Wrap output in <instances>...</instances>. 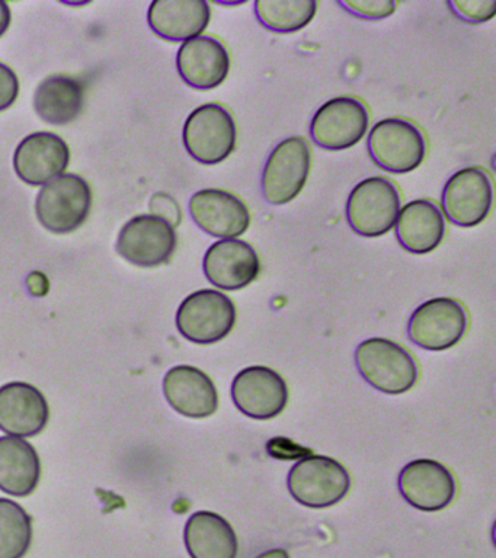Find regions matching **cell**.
Listing matches in <instances>:
<instances>
[{
  "label": "cell",
  "mask_w": 496,
  "mask_h": 558,
  "mask_svg": "<svg viewBox=\"0 0 496 558\" xmlns=\"http://www.w3.org/2000/svg\"><path fill=\"white\" fill-rule=\"evenodd\" d=\"M355 364L364 381L385 395H403L418 381L415 360L390 339L372 338L361 342L355 351Z\"/></svg>",
  "instance_id": "6da1fadb"
},
{
  "label": "cell",
  "mask_w": 496,
  "mask_h": 558,
  "mask_svg": "<svg viewBox=\"0 0 496 558\" xmlns=\"http://www.w3.org/2000/svg\"><path fill=\"white\" fill-rule=\"evenodd\" d=\"M367 150L374 165L387 173H411L426 155L424 133L413 122L391 117L376 122L370 130Z\"/></svg>",
  "instance_id": "7a4b0ae2"
},
{
  "label": "cell",
  "mask_w": 496,
  "mask_h": 558,
  "mask_svg": "<svg viewBox=\"0 0 496 558\" xmlns=\"http://www.w3.org/2000/svg\"><path fill=\"white\" fill-rule=\"evenodd\" d=\"M400 194L390 179L372 177L356 183L348 195L346 217L351 230L363 238H380L396 225Z\"/></svg>",
  "instance_id": "3957f363"
},
{
  "label": "cell",
  "mask_w": 496,
  "mask_h": 558,
  "mask_svg": "<svg viewBox=\"0 0 496 558\" xmlns=\"http://www.w3.org/2000/svg\"><path fill=\"white\" fill-rule=\"evenodd\" d=\"M238 131L232 113L219 104H204L186 118L182 130L185 150L198 163L215 166L232 155Z\"/></svg>",
  "instance_id": "277c9868"
},
{
  "label": "cell",
  "mask_w": 496,
  "mask_h": 558,
  "mask_svg": "<svg viewBox=\"0 0 496 558\" xmlns=\"http://www.w3.org/2000/svg\"><path fill=\"white\" fill-rule=\"evenodd\" d=\"M287 486L300 505L324 509L339 504L348 495L351 477L346 466L334 458L311 456L291 466Z\"/></svg>",
  "instance_id": "5b68a950"
},
{
  "label": "cell",
  "mask_w": 496,
  "mask_h": 558,
  "mask_svg": "<svg viewBox=\"0 0 496 558\" xmlns=\"http://www.w3.org/2000/svg\"><path fill=\"white\" fill-rule=\"evenodd\" d=\"M93 207L89 183L77 174H62L38 192L36 214L46 230L55 234L72 233L80 229Z\"/></svg>",
  "instance_id": "8992f818"
},
{
  "label": "cell",
  "mask_w": 496,
  "mask_h": 558,
  "mask_svg": "<svg viewBox=\"0 0 496 558\" xmlns=\"http://www.w3.org/2000/svg\"><path fill=\"white\" fill-rule=\"evenodd\" d=\"M312 151L306 140L293 135L269 153L261 174V194L269 205H286L298 198L311 174Z\"/></svg>",
  "instance_id": "52a82bcc"
},
{
  "label": "cell",
  "mask_w": 496,
  "mask_h": 558,
  "mask_svg": "<svg viewBox=\"0 0 496 558\" xmlns=\"http://www.w3.org/2000/svg\"><path fill=\"white\" fill-rule=\"evenodd\" d=\"M176 322L182 338L197 344H211L233 330L237 307L223 292L199 290L182 301Z\"/></svg>",
  "instance_id": "ba28073f"
},
{
  "label": "cell",
  "mask_w": 496,
  "mask_h": 558,
  "mask_svg": "<svg viewBox=\"0 0 496 558\" xmlns=\"http://www.w3.org/2000/svg\"><path fill=\"white\" fill-rule=\"evenodd\" d=\"M468 312L460 301L438 296L422 303L408 322V336L425 351H447L456 347L468 330Z\"/></svg>",
  "instance_id": "9c48e42d"
},
{
  "label": "cell",
  "mask_w": 496,
  "mask_h": 558,
  "mask_svg": "<svg viewBox=\"0 0 496 558\" xmlns=\"http://www.w3.org/2000/svg\"><path fill=\"white\" fill-rule=\"evenodd\" d=\"M494 204V185L482 168H464L452 173L441 194V213L451 225L470 229L482 225Z\"/></svg>",
  "instance_id": "30bf717a"
},
{
  "label": "cell",
  "mask_w": 496,
  "mask_h": 558,
  "mask_svg": "<svg viewBox=\"0 0 496 558\" xmlns=\"http://www.w3.org/2000/svg\"><path fill=\"white\" fill-rule=\"evenodd\" d=\"M368 124V109L360 99L338 96L322 105L313 116L312 142L324 150H347L364 138Z\"/></svg>",
  "instance_id": "8fae6325"
},
{
  "label": "cell",
  "mask_w": 496,
  "mask_h": 558,
  "mask_svg": "<svg viewBox=\"0 0 496 558\" xmlns=\"http://www.w3.org/2000/svg\"><path fill=\"white\" fill-rule=\"evenodd\" d=\"M177 244L176 227L162 218L143 214L124 225L116 247L130 264L138 268H156L171 259Z\"/></svg>",
  "instance_id": "7c38bea8"
},
{
  "label": "cell",
  "mask_w": 496,
  "mask_h": 558,
  "mask_svg": "<svg viewBox=\"0 0 496 558\" xmlns=\"http://www.w3.org/2000/svg\"><path fill=\"white\" fill-rule=\"evenodd\" d=\"M190 216L204 233L217 239H238L251 226V213L238 195L217 187L195 192L189 203Z\"/></svg>",
  "instance_id": "4fadbf2b"
},
{
  "label": "cell",
  "mask_w": 496,
  "mask_h": 558,
  "mask_svg": "<svg viewBox=\"0 0 496 558\" xmlns=\"http://www.w3.org/2000/svg\"><path fill=\"white\" fill-rule=\"evenodd\" d=\"M234 405L245 416L268 421L278 416L289 401V388L280 374L267 366L242 369L232 383Z\"/></svg>",
  "instance_id": "5bb4252c"
},
{
  "label": "cell",
  "mask_w": 496,
  "mask_h": 558,
  "mask_svg": "<svg viewBox=\"0 0 496 558\" xmlns=\"http://www.w3.org/2000/svg\"><path fill=\"white\" fill-rule=\"evenodd\" d=\"M400 495L422 512H439L455 500L456 480L441 462L415 460L404 465L398 478Z\"/></svg>",
  "instance_id": "9a60e30c"
},
{
  "label": "cell",
  "mask_w": 496,
  "mask_h": 558,
  "mask_svg": "<svg viewBox=\"0 0 496 558\" xmlns=\"http://www.w3.org/2000/svg\"><path fill=\"white\" fill-rule=\"evenodd\" d=\"M203 270L211 286L225 291H238L258 278L261 262L250 243L223 239L207 248Z\"/></svg>",
  "instance_id": "2e32d148"
},
{
  "label": "cell",
  "mask_w": 496,
  "mask_h": 558,
  "mask_svg": "<svg viewBox=\"0 0 496 558\" xmlns=\"http://www.w3.org/2000/svg\"><path fill=\"white\" fill-rule=\"evenodd\" d=\"M71 150L66 142L53 133H34L16 147L14 168L21 181L45 186L66 172Z\"/></svg>",
  "instance_id": "e0dca14e"
},
{
  "label": "cell",
  "mask_w": 496,
  "mask_h": 558,
  "mask_svg": "<svg viewBox=\"0 0 496 558\" xmlns=\"http://www.w3.org/2000/svg\"><path fill=\"white\" fill-rule=\"evenodd\" d=\"M49 418V403L33 384L14 381L0 387V430L33 438L46 429Z\"/></svg>",
  "instance_id": "ac0fdd59"
},
{
  "label": "cell",
  "mask_w": 496,
  "mask_h": 558,
  "mask_svg": "<svg viewBox=\"0 0 496 558\" xmlns=\"http://www.w3.org/2000/svg\"><path fill=\"white\" fill-rule=\"evenodd\" d=\"M177 70L182 81L194 89H216L229 76L228 48L208 35L189 39L177 52Z\"/></svg>",
  "instance_id": "d6986e66"
},
{
  "label": "cell",
  "mask_w": 496,
  "mask_h": 558,
  "mask_svg": "<svg viewBox=\"0 0 496 558\" xmlns=\"http://www.w3.org/2000/svg\"><path fill=\"white\" fill-rule=\"evenodd\" d=\"M164 395L169 405L182 416L206 418L219 408V392L204 371L191 365H178L164 378Z\"/></svg>",
  "instance_id": "ffe728a7"
},
{
  "label": "cell",
  "mask_w": 496,
  "mask_h": 558,
  "mask_svg": "<svg viewBox=\"0 0 496 558\" xmlns=\"http://www.w3.org/2000/svg\"><path fill=\"white\" fill-rule=\"evenodd\" d=\"M211 20L206 0H155L147 11V24L159 38L185 43L197 38Z\"/></svg>",
  "instance_id": "44dd1931"
},
{
  "label": "cell",
  "mask_w": 496,
  "mask_h": 558,
  "mask_svg": "<svg viewBox=\"0 0 496 558\" xmlns=\"http://www.w3.org/2000/svg\"><path fill=\"white\" fill-rule=\"evenodd\" d=\"M396 239L412 255H426L441 244L446 234V220L433 201H411L400 208L396 218Z\"/></svg>",
  "instance_id": "7402d4cb"
},
{
  "label": "cell",
  "mask_w": 496,
  "mask_h": 558,
  "mask_svg": "<svg viewBox=\"0 0 496 558\" xmlns=\"http://www.w3.org/2000/svg\"><path fill=\"white\" fill-rule=\"evenodd\" d=\"M41 478V461L32 444L0 436V490L14 497L33 495Z\"/></svg>",
  "instance_id": "603a6c76"
},
{
  "label": "cell",
  "mask_w": 496,
  "mask_h": 558,
  "mask_svg": "<svg viewBox=\"0 0 496 558\" xmlns=\"http://www.w3.org/2000/svg\"><path fill=\"white\" fill-rule=\"evenodd\" d=\"M184 541L191 558H237L238 538L223 517L207 510L191 514Z\"/></svg>",
  "instance_id": "cb8c5ba5"
},
{
  "label": "cell",
  "mask_w": 496,
  "mask_h": 558,
  "mask_svg": "<svg viewBox=\"0 0 496 558\" xmlns=\"http://www.w3.org/2000/svg\"><path fill=\"white\" fill-rule=\"evenodd\" d=\"M84 100L85 89L80 81L56 74L38 85L34 94V109L43 121L64 125L80 117Z\"/></svg>",
  "instance_id": "d4e9b609"
},
{
  "label": "cell",
  "mask_w": 496,
  "mask_h": 558,
  "mask_svg": "<svg viewBox=\"0 0 496 558\" xmlns=\"http://www.w3.org/2000/svg\"><path fill=\"white\" fill-rule=\"evenodd\" d=\"M255 17L276 34H294L306 28L316 15L315 0H256Z\"/></svg>",
  "instance_id": "484cf974"
},
{
  "label": "cell",
  "mask_w": 496,
  "mask_h": 558,
  "mask_svg": "<svg viewBox=\"0 0 496 558\" xmlns=\"http://www.w3.org/2000/svg\"><path fill=\"white\" fill-rule=\"evenodd\" d=\"M33 518L20 504L0 497V558H24L33 544Z\"/></svg>",
  "instance_id": "4316f807"
},
{
  "label": "cell",
  "mask_w": 496,
  "mask_h": 558,
  "mask_svg": "<svg viewBox=\"0 0 496 558\" xmlns=\"http://www.w3.org/2000/svg\"><path fill=\"white\" fill-rule=\"evenodd\" d=\"M448 8L469 24H485L496 15L495 0H450Z\"/></svg>",
  "instance_id": "83f0119b"
},
{
  "label": "cell",
  "mask_w": 496,
  "mask_h": 558,
  "mask_svg": "<svg viewBox=\"0 0 496 558\" xmlns=\"http://www.w3.org/2000/svg\"><path fill=\"white\" fill-rule=\"evenodd\" d=\"M339 7L348 13L365 21H382L394 15V0H339Z\"/></svg>",
  "instance_id": "f1b7e54d"
},
{
  "label": "cell",
  "mask_w": 496,
  "mask_h": 558,
  "mask_svg": "<svg viewBox=\"0 0 496 558\" xmlns=\"http://www.w3.org/2000/svg\"><path fill=\"white\" fill-rule=\"evenodd\" d=\"M149 205L152 216L162 218V220L168 221L173 227L180 225L182 213L180 204L177 203L173 196L165 194V192H158V194L152 196Z\"/></svg>",
  "instance_id": "f546056e"
},
{
  "label": "cell",
  "mask_w": 496,
  "mask_h": 558,
  "mask_svg": "<svg viewBox=\"0 0 496 558\" xmlns=\"http://www.w3.org/2000/svg\"><path fill=\"white\" fill-rule=\"evenodd\" d=\"M20 95V81L14 70L0 63V112L11 108Z\"/></svg>",
  "instance_id": "4dcf8cb0"
},
{
  "label": "cell",
  "mask_w": 496,
  "mask_h": 558,
  "mask_svg": "<svg viewBox=\"0 0 496 558\" xmlns=\"http://www.w3.org/2000/svg\"><path fill=\"white\" fill-rule=\"evenodd\" d=\"M11 9L8 7V3L0 2V37L7 33L8 28L11 25Z\"/></svg>",
  "instance_id": "1f68e13d"
},
{
  "label": "cell",
  "mask_w": 496,
  "mask_h": 558,
  "mask_svg": "<svg viewBox=\"0 0 496 558\" xmlns=\"http://www.w3.org/2000/svg\"><path fill=\"white\" fill-rule=\"evenodd\" d=\"M255 558H290V556L289 553L286 551V549L274 548L268 549V551H265L263 554H259V556Z\"/></svg>",
  "instance_id": "d6a6232c"
},
{
  "label": "cell",
  "mask_w": 496,
  "mask_h": 558,
  "mask_svg": "<svg viewBox=\"0 0 496 558\" xmlns=\"http://www.w3.org/2000/svg\"><path fill=\"white\" fill-rule=\"evenodd\" d=\"M216 3L223 4V7H237V4H243L245 2H241V0H238V2H219V0H216Z\"/></svg>",
  "instance_id": "836d02e7"
}]
</instances>
